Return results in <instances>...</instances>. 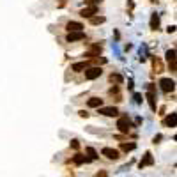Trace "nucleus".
<instances>
[{"instance_id":"1","label":"nucleus","mask_w":177,"mask_h":177,"mask_svg":"<svg viewBox=\"0 0 177 177\" xmlns=\"http://www.w3.org/2000/svg\"><path fill=\"white\" fill-rule=\"evenodd\" d=\"M160 85H161V90H163V92H174V88H175V82L170 80V78H161Z\"/></svg>"},{"instance_id":"2","label":"nucleus","mask_w":177,"mask_h":177,"mask_svg":"<svg viewBox=\"0 0 177 177\" xmlns=\"http://www.w3.org/2000/svg\"><path fill=\"white\" fill-rule=\"evenodd\" d=\"M103 74V69L101 67H87L85 69V78L87 80H96V78H99Z\"/></svg>"},{"instance_id":"3","label":"nucleus","mask_w":177,"mask_h":177,"mask_svg":"<svg viewBox=\"0 0 177 177\" xmlns=\"http://www.w3.org/2000/svg\"><path fill=\"white\" fill-rule=\"evenodd\" d=\"M82 39H85L83 30H78V32H67V36H66L67 43H76V41H82Z\"/></svg>"},{"instance_id":"4","label":"nucleus","mask_w":177,"mask_h":177,"mask_svg":"<svg viewBox=\"0 0 177 177\" xmlns=\"http://www.w3.org/2000/svg\"><path fill=\"white\" fill-rule=\"evenodd\" d=\"M117 127H119V131L121 133H129V127H131V124H129V119H127V115L121 117L119 119V122H117Z\"/></svg>"},{"instance_id":"5","label":"nucleus","mask_w":177,"mask_h":177,"mask_svg":"<svg viewBox=\"0 0 177 177\" xmlns=\"http://www.w3.org/2000/svg\"><path fill=\"white\" fill-rule=\"evenodd\" d=\"M147 99H149V105H151V108L156 112V96H154V85L152 83H149V87H147Z\"/></svg>"},{"instance_id":"6","label":"nucleus","mask_w":177,"mask_h":177,"mask_svg":"<svg viewBox=\"0 0 177 177\" xmlns=\"http://www.w3.org/2000/svg\"><path fill=\"white\" fill-rule=\"evenodd\" d=\"M96 12H98V6H88V7H85V9L80 11V16L82 18H92Z\"/></svg>"},{"instance_id":"7","label":"nucleus","mask_w":177,"mask_h":177,"mask_svg":"<svg viewBox=\"0 0 177 177\" xmlns=\"http://www.w3.org/2000/svg\"><path fill=\"white\" fill-rule=\"evenodd\" d=\"M103 156H106L108 160H119V151L117 149H112V147H105V149L101 151Z\"/></svg>"},{"instance_id":"8","label":"nucleus","mask_w":177,"mask_h":177,"mask_svg":"<svg viewBox=\"0 0 177 177\" xmlns=\"http://www.w3.org/2000/svg\"><path fill=\"white\" fill-rule=\"evenodd\" d=\"M87 67H90V62H88V60L76 62V64H73V66H71V71H74V73H82V71H85Z\"/></svg>"},{"instance_id":"9","label":"nucleus","mask_w":177,"mask_h":177,"mask_svg":"<svg viewBox=\"0 0 177 177\" xmlns=\"http://www.w3.org/2000/svg\"><path fill=\"white\" fill-rule=\"evenodd\" d=\"M99 113H103L106 117H115V115H119V110L115 106H105V108H99Z\"/></svg>"},{"instance_id":"10","label":"nucleus","mask_w":177,"mask_h":177,"mask_svg":"<svg viewBox=\"0 0 177 177\" xmlns=\"http://www.w3.org/2000/svg\"><path fill=\"white\" fill-rule=\"evenodd\" d=\"M152 163H154V158H152V154H151V152H145V156L140 160L138 166H140V168H144V166H151Z\"/></svg>"},{"instance_id":"11","label":"nucleus","mask_w":177,"mask_h":177,"mask_svg":"<svg viewBox=\"0 0 177 177\" xmlns=\"http://www.w3.org/2000/svg\"><path fill=\"white\" fill-rule=\"evenodd\" d=\"M66 28H67V32H78V30H82L83 28V25L80 22H69L66 25Z\"/></svg>"},{"instance_id":"12","label":"nucleus","mask_w":177,"mask_h":177,"mask_svg":"<svg viewBox=\"0 0 177 177\" xmlns=\"http://www.w3.org/2000/svg\"><path fill=\"white\" fill-rule=\"evenodd\" d=\"M87 105L90 106V108H101L103 99H101V98H90V99L87 101Z\"/></svg>"},{"instance_id":"13","label":"nucleus","mask_w":177,"mask_h":177,"mask_svg":"<svg viewBox=\"0 0 177 177\" xmlns=\"http://www.w3.org/2000/svg\"><path fill=\"white\" fill-rule=\"evenodd\" d=\"M88 158L87 156H83V154H76L74 156V158H73V163H74V165H83V163H88Z\"/></svg>"},{"instance_id":"14","label":"nucleus","mask_w":177,"mask_h":177,"mask_svg":"<svg viewBox=\"0 0 177 177\" xmlns=\"http://www.w3.org/2000/svg\"><path fill=\"white\" fill-rule=\"evenodd\" d=\"M152 67H154V73H163V64L158 57H152Z\"/></svg>"},{"instance_id":"15","label":"nucleus","mask_w":177,"mask_h":177,"mask_svg":"<svg viewBox=\"0 0 177 177\" xmlns=\"http://www.w3.org/2000/svg\"><path fill=\"white\" fill-rule=\"evenodd\" d=\"M175 119H177V115H175V112H172L170 115L165 119V124L168 127H175Z\"/></svg>"},{"instance_id":"16","label":"nucleus","mask_w":177,"mask_h":177,"mask_svg":"<svg viewBox=\"0 0 177 177\" xmlns=\"http://www.w3.org/2000/svg\"><path fill=\"white\" fill-rule=\"evenodd\" d=\"M158 27H160V16L154 12V14L151 16V28H152V30H158Z\"/></svg>"},{"instance_id":"17","label":"nucleus","mask_w":177,"mask_h":177,"mask_svg":"<svg viewBox=\"0 0 177 177\" xmlns=\"http://www.w3.org/2000/svg\"><path fill=\"white\" fill-rule=\"evenodd\" d=\"M110 82L115 83V85H121V83H122V76H121V74H117V73H112V74H110Z\"/></svg>"},{"instance_id":"18","label":"nucleus","mask_w":177,"mask_h":177,"mask_svg":"<svg viewBox=\"0 0 177 177\" xmlns=\"http://www.w3.org/2000/svg\"><path fill=\"white\" fill-rule=\"evenodd\" d=\"M135 147H136V144H121V149L124 151V152H129V151H135Z\"/></svg>"},{"instance_id":"19","label":"nucleus","mask_w":177,"mask_h":177,"mask_svg":"<svg viewBox=\"0 0 177 177\" xmlns=\"http://www.w3.org/2000/svg\"><path fill=\"white\" fill-rule=\"evenodd\" d=\"M90 23H92V25H101V23H105V18L103 16H92L90 18Z\"/></svg>"},{"instance_id":"20","label":"nucleus","mask_w":177,"mask_h":177,"mask_svg":"<svg viewBox=\"0 0 177 177\" xmlns=\"http://www.w3.org/2000/svg\"><path fill=\"white\" fill-rule=\"evenodd\" d=\"M166 60L168 62H175V50H174V48L166 51Z\"/></svg>"},{"instance_id":"21","label":"nucleus","mask_w":177,"mask_h":177,"mask_svg":"<svg viewBox=\"0 0 177 177\" xmlns=\"http://www.w3.org/2000/svg\"><path fill=\"white\" fill-rule=\"evenodd\" d=\"M87 154H88V160H98V152L92 147H87Z\"/></svg>"},{"instance_id":"22","label":"nucleus","mask_w":177,"mask_h":177,"mask_svg":"<svg viewBox=\"0 0 177 177\" xmlns=\"http://www.w3.org/2000/svg\"><path fill=\"white\" fill-rule=\"evenodd\" d=\"M85 4H87V6H98L99 0H85Z\"/></svg>"},{"instance_id":"23","label":"nucleus","mask_w":177,"mask_h":177,"mask_svg":"<svg viewBox=\"0 0 177 177\" xmlns=\"http://www.w3.org/2000/svg\"><path fill=\"white\" fill-rule=\"evenodd\" d=\"M96 177H108V174H106V170H99L96 174Z\"/></svg>"},{"instance_id":"24","label":"nucleus","mask_w":177,"mask_h":177,"mask_svg":"<svg viewBox=\"0 0 177 177\" xmlns=\"http://www.w3.org/2000/svg\"><path fill=\"white\" fill-rule=\"evenodd\" d=\"M135 103H136V105L142 103V96H140V94H135Z\"/></svg>"},{"instance_id":"25","label":"nucleus","mask_w":177,"mask_h":177,"mask_svg":"<svg viewBox=\"0 0 177 177\" xmlns=\"http://www.w3.org/2000/svg\"><path fill=\"white\" fill-rule=\"evenodd\" d=\"M71 147H73V149H78V147H80L78 140H71Z\"/></svg>"},{"instance_id":"26","label":"nucleus","mask_w":177,"mask_h":177,"mask_svg":"<svg viewBox=\"0 0 177 177\" xmlns=\"http://www.w3.org/2000/svg\"><path fill=\"white\" fill-rule=\"evenodd\" d=\"M166 32H168V34H174V32H175V25H170V27L166 28Z\"/></svg>"},{"instance_id":"27","label":"nucleus","mask_w":177,"mask_h":177,"mask_svg":"<svg viewBox=\"0 0 177 177\" xmlns=\"http://www.w3.org/2000/svg\"><path fill=\"white\" fill-rule=\"evenodd\" d=\"M117 92H119V87H112V88H110V94H112V96L117 94Z\"/></svg>"},{"instance_id":"28","label":"nucleus","mask_w":177,"mask_h":177,"mask_svg":"<svg viewBox=\"0 0 177 177\" xmlns=\"http://www.w3.org/2000/svg\"><path fill=\"white\" fill-rule=\"evenodd\" d=\"M78 113H80V117H85V119H87V117H88V113H87V112H85V110H80V112H78Z\"/></svg>"},{"instance_id":"29","label":"nucleus","mask_w":177,"mask_h":177,"mask_svg":"<svg viewBox=\"0 0 177 177\" xmlns=\"http://www.w3.org/2000/svg\"><path fill=\"white\" fill-rule=\"evenodd\" d=\"M160 140H161V135H156V136H154V144H158Z\"/></svg>"},{"instance_id":"30","label":"nucleus","mask_w":177,"mask_h":177,"mask_svg":"<svg viewBox=\"0 0 177 177\" xmlns=\"http://www.w3.org/2000/svg\"><path fill=\"white\" fill-rule=\"evenodd\" d=\"M151 2H158V0H151Z\"/></svg>"}]
</instances>
